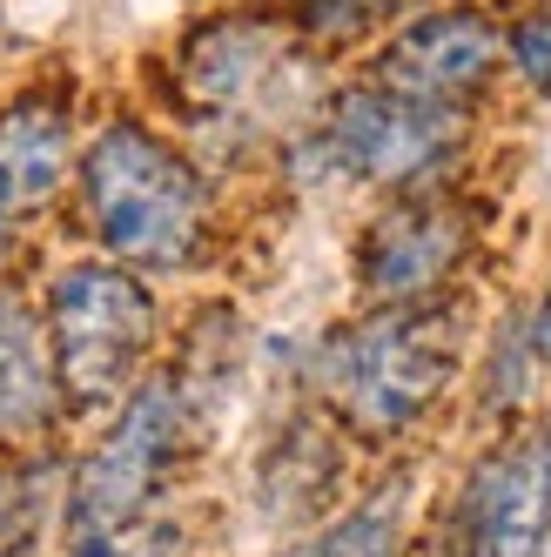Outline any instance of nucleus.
Masks as SVG:
<instances>
[{"instance_id":"1","label":"nucleus","mask_w":551,"mask_h":557,"mask_svg":"<svg viewBox=\"0 0 551 557\" xmlns=\"http://www.w3.org/2000/svg\"><path fill=\"white\" fill-rule=\"evenodd\" d=\"M95 243L122 269H188L209 235V188L182 154L135 122H114L82 154Z\"/></svg>"},{"instance_id":"2","label":"nucleus","mask_w":551,"mask_h":557,"mask_svg":"<svg viewBox=\"0 0 551 557\" xmlns=\"http://www.w3.org/2000/svg\"><path fill=\"white\" fill-rule=\"evenodd\" d=\"M457 349L464 315L451 302H397L336 330L317 356V383L343 423H357L364 436H397L444 396Z\"/></svg>"},{"instance_id":"3","label":"nucleus","mask_w":551,"mask_h":557,"mask_svg":"<svg viewBox=\"0 0 551 557\" xmlns=\"http://www.w3.org/2000/svg\"><path fill=\"white\" fill-rule=\"evenodd\" d=\"M155 343V296L122 262H74L48 289V356L68 404H114Z\"/></svg>"},{"instance_id":"4","label":"nucleus","mask_w":551,"mask_h":557,"mask_svg":"<svg viewBox=\"0 0 551 557\" xmlns=\"http://www.w3.org/2000/svg\"><path fill=\"white\" fill-rule=\"evenodd\" d=\"M457 141H464L457 108H430V101H411V95H390V88L364 82V88H343L323 108L317 135H309V154L336 182L411 195L451 162Z\"/></svg>"},{"instance_id":"5","label":"nucleus","mask_w":551,"mask_h":557,"mask_svg":"<svg viewBox=\"0 0 551 557\" xmlns=\"http://www.w3.org/2000/svg\"><path fill=\"white\" fill-rule=\"evenodd\" d=\"M182 389L169 376L142 383L122 417H114V430L95 444V457L82 463V476H74V497H68V544L82 550L95 537H114L128 524H148V497L162 491V476L182 450Z\"/></svg>"},{"instance_id":"6","label":"nucleus","mask_w":551,"mask_h":557,"mask_svg":"<svg viewBox=\"0 0 551 557\" xmlns=\"http://www.w3.org/2000/svg\"><path fill=\"white\" fill-rule=\"evenodd\" d=\"M470 209L444 202L430 188H411L397 195L357 243V283L364 296H377V309H397V302H417L444 283V275L464 262L470 249Z\"/></svg>"},{"instance_id":"7","label":"nucleus","mask_w":551,"mask_h":557,"mask_svg":"<svg viewBox=\"0 0 551 557\" xmlns=\"http://www.w3.org/2000/svg\"><path fill=\"white\" fill-rule=\"evenodd\" d=\"M504 61V34L478 8H438L417 14L377 61V88L411 95L430 108H457L464 95H478Z\"/></svg>"},{"instance_id":"8","label":"nucleus","mask_w":551,"mask_h":557,"mask_svg":"<svg viewBox=\"0 0 551 557\" xmlns=\"http://www.w3.org/2000/svg\"><path fill=\"white\" fill-rule=\"evenodd\" d=\"M478 537L491 557H544L551 550V410L485 463Z\"/></svg>"},{"instance_id":"9","label":"nucleus","mask_w":551,"mask_h":557,"mask_svg":"<svg viewBox=\"0 0 551 557\" xmlns=\"http://www.w3.org/2000/svg\"><path fill=\"white\" fill-rule=\"evenodd\" d=\"M74 169V122L68 101L21 95L0 114V202L8 209H41Z\"/></svg>"},{"instance_id":"10","label":"nucleus","mask_w":551,"mask_h":557,"mask_svg":"<svg viewBox=\"0 0 551 557\" xmlns=\"http://www.w3.org/2000/svg\"><path fill=\"white\" fill-rule=\"evenodd\" d=\"M54 404H61V383H54L48 336L21 296L0 289V436L34 444L54 423Z\"/></svg>"},{"instance_id":"11","label":"nucleus","mask_w":551,"mask_h":557,"mask_svg":"<svg viewBox=\"0 0 551 557\" xmlns=\"http://www.w3.org/2000/svg\"><path fill=\"white\" fill-rule=\"evenodd\" d=\"M276 61H283V48H276L269 27H209L188 48L182 74L209 108H249L276 82Z\"/></svg>"},{"instance_id":"12","label":"nucleus","mask_w":551,"mask_h":557,"mask_svg":"<svg viewBox=\"0 0 551 557\" xmlns=\"http://www.w3.org/2000/svg\"><path fill=\"white\" fill-rule=\"evenodd\" d=\"M404 510H411V491L404 484H383L370 504H357L350 517H336L330 531L303 537L283 557H397V544H404Z\"/></svg>"},{"instance_id":"13","label":"nucleus","mask_w":551,"mask_h":557,"mask_svg":"<svg viewBox=\"0 0 551 557\" xmlns=\"http://www.w3.org/2000/svg\"><path fill=\"white\" fill-rule=\"evenodd\" d=\"M504 54H511V67L525 74V88L551 101V0H538V8H525L518 21H511Z\"/></svg>"},{"instance_id":"14","label":"nucleus","mask_w":551,"mask_h":557,"mask_svg":"<svg viewBox=\"0 0 551 557\" xmlns=\"http://www.w3.org/2000/svg\"><path fill=\"white\" fill-rule=\"evenodd\" d=\"M390 8H397V0H303V21L317 34H364Z\"/></svg>"},{"instance_id":"15","label":"nucleus","mask_w":551,"mask_h":557,"mask_svg":"<svg viewBox=\"0 0 551 557\" xmlns=\"http://www.w3.org/2000/svg\"><path fill=\"white\" fill-rule=\"evenodd\" d=\"M34 491L21 484V476H0V557H14L21 550V537H27V524H34Z\"/></svg>"},{"instance_id":"16","label":"nucleus","mask_w":551,"mask_h":557,"mask_svg":"<svg viewBox=\"0 0 551 557\" xmlns=\"http://www.w3.org/2000/svg\"><path fill=\"white\" fill-rule=\"evenodd\" d=\"M531 343H538V356L551 363V283H544V302H538V315H531Z\"/></svg>"},{"instance_id":"17","label":"nucleus","mask_w":551,"mask_h":557,"mask_svg":"<svg viewBox=\"0 0 551 557\" xmlns=\"http://www.w3.org/2000/svg\"><path fill=\"white\" fill-rule=\"evenodd\" d=\"M8 215H14V209H8V202H0V249H8Z\"/></svg>"},{"instance_id":"18","label":"nucleus","mask_w":551,"mask_h":557,"mask_svg":"<svg viewBox=\"0 0 551 557\" xmlns=\"http://www.w3.org/2000/svg\"><path fill=\"white\" fill-rule=\"evenodd\" d=\"M14 557H27V550H14Z\"/></svg>"}]
</instances>
